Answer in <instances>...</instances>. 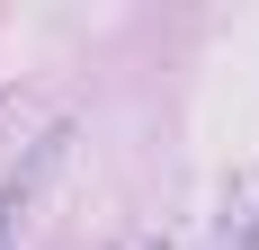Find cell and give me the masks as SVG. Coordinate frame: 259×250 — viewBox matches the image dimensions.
<instances>
[{
    "instance_id": "cell-1",
    "label": "cell",
    "mask_w": 259,
    "mask_h": 250,
    "mask_svg": "<svg viewBox=\"0 0 259 250\" xmlns=\"http://www.w3.org/2000/svg\"><path fill=\"white\" fill-rule=\"evenodd\" d=\"M63 143V134H54ZM54 143H36V161H27L9 188H0V250H9V232H18V215H27V197H36V179H45V161H54Z\"/></svg>"
},
{
    "instance_id": "cell-2",
    "label": "cell",
    "mask_w": 259,
    "mask_h": 250,
    "mask_svg": "<svg viewBox=\"0 0 259 250\" xmlns=\"http://www.w3.org/2000/svg\"><path fill=\"white\" fill-rule=\"evenodd\" d=\"M233 250H259V215H250V224H241V241H233Z\"/></svg>"
}]
</instances>
